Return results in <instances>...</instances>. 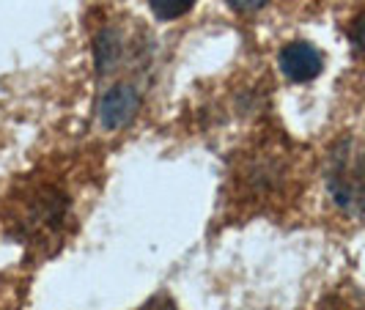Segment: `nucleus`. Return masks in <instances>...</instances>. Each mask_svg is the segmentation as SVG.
Segmentation results:
<instances>
[{"label":"nucleus","instance_id":"obj_3","mask_svg":"<svg viewBox=\"0 0 365 310\" xmlns=\"http://www.w3.org/2000/svg\"><path fill=\"white\" fill-rule=\"evenodd\" d=\"M277 63H280V72L286 74L289 80H294V83H308L313 77H319L322 69H324L322 53L313 44H308V41H292V44H286L280 50Z\"/></svg>","mask_w":365,"mask_h":310},{"label":"nucleus","instance_id":"obj_4","mask_svg":"<svg viewBox=\"0 0 365 310\" xmlns=\"http://www.w3.org/2000/svg\"><path fill=\"white\" fill-rule=\"evenodd\" d=\"M148 6L160 19H179L195 6V0H148Z\"/></svg>","mask_w":365,"mask_h":310},{"label":"nucleus","instance_id":"obj_1","mask_svg":"<svg viewBox=\"0 0 365 310\" xmlns=\"http://www.w3.org/2000/svg\"><path fill=\"white\" fill-rule=\"evenodd\" d=\"M66 195L61 190H55L50 184L41 187H28L22 192L17 222V234L34 244L50 242L55 234H61L63 219H66Z\"/></svg>","mask_w":365,"mask_h":310},{"label":"nucleus","instance_id":"obj_6","mask_svg":"<svg viewBox=\"0 0 365 310\" xmlns=\"http://www.w3.org/2000/svg\"><path fill=\"white\" fill-rule=\"evenodd\" d=\"M228 3L237 11H258L261 6H267V0H228Z\"/></svg>","mask_w":365,"mask_h":310},{"label":"nucleus","instance_id":"obj_7","mask_svg":"<svg viewBox=\"0 0 365 310\" xmlns=\"http://www.w3.org/2000/svg\"><path fill=\"white\" fill-rule=\"evenodd\" d=\"M140 310H176V305L168 299V296H154L151 302H146Z\"/></svg>","mask_w":365,"mask_h":310},{"label":"nucleus","instance_id":"obj_2","mask_svg":"<svg viewBox=\"0 0 365 310\" xmlns=\"http://www.w3.org/2000/svg\"><path fill=\"white\" fill-rule=\"evenodd\" d=\"M143 105V93L140 88L129 86V83H118V86H110L108 91H102L99 96V105H96V115H99V124L110 132L127 127L129 121L138 115V110Z\"/></svg>","mask_w":365,"mask_h":310},{"label":"nucleus","instance_id":"obj_5","mask_svg":"<svg viewBox=\"0 0 365 310\" xmlns=\"http://www.w3.org/2000/svg\"><path fill=\"white\" fill-rule=\"evenodd\" d=\"M351 41H354V47L365 55V17L354 19V25H351Z\"/></svg>","mask_w":365,"mask_h":310}]
</instances>
